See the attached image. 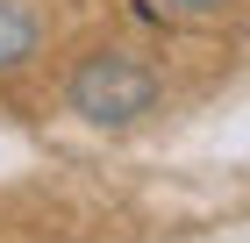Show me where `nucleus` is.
I'll return each mask as SVG.
<instances>
[{
	"label": "nucleus",
	"instance_id": "f03ea898",
	"mask_svg": "<svg viewBox=\"0 0 250 243\" xmlns=\"http://www.w3.org/2000/svg\"><path fill=\"white\" fill-rule=\"evenodd\" d=\"M43 36H50V15H43L36 0H0V79L21 72L43 50Z\"/></svg>",
	"mask_w": 250,
	"mask_h": 243
},
{
	"label": "nucleus",
	"instance_id": "7ed1b4c3",
	"mask_svg": "<svg viewBox=\"0 0 250 243\" xmlns=\"http://www.w3.org/2000/svg\"><path fill=\"white\" fill-rule=\"evenodd\" d=\"M243 0H143V15H157V22H179V29H208V22H222V15H236Z\"/></svg>",
	"mask_w": 250,
	"mask_h": 243
},
{
	"label": "nucleus",
	"instance_id": "f257e3e1",
	"mask_svg": "<svg viewBox=\"0 0 250 243\" xmlns=\"http://www.w3.org/2000/svg\"><path fill=\"white\" fill-rule=\"evenodd\" d=\"M165 100V72H157L150 57L136 50H115V43H100L86 50L64 72V114H72L79 129H100V136H129L143 129Z\"/></svg>",
	"mask_w": 250,
	"mask_h": 243
}]
</instances>
